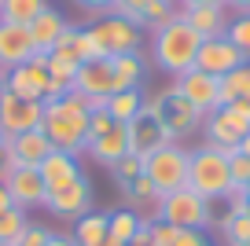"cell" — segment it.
Instances as JSON below:
<instances>
[{
	"instance_id": "cell-1",
	"label": "cell",
	"mask_w": 250,
	"mask_h": 246,
	"mask_svg": "<svg viewBox=\"0 0 250 246\" xmlns=\"http://www.w3.org/2000/svg\"><path fill=\"white\" fill-rule=\"evenodd\" d=\"M96 107H107V100H96V96H81V92H66L62 100L44 103V118H41V132L52 140L55 151L66 154H85L88 147V114Z\"/></svg>"
},
{
	"instance_id": "cell-2",
	"label": "cell",
	"mask_w": 250,
	"mask_h": 246,
	"mask_svg": "<svg viewBox=\"0 0 250 246\" xmlns=\"http://www.w3.org/2000/svg\"><path fill=\"white\" fill-rule=\"evenodd\" d=\"M199 44H203V37H199L180 15L173 19V22L151 30V59H155V66L162 70V74H169V77H180L184 70L195 66Z\"/></svg>"
},
{
	"instance_id": "cell-3",
	"label": "cell",
	"mask_w": 250,
	"mask_h": 246,
	"mask_svg": "<svg viewBox=\"0 0 250 246\" xmlns=\"http://www.w3.org/2000/svg\"><path fill=\"white\" fill-rule=\"evenodd\" d=\"M188 187L210 202H221L232 191V173H228V154L210 144L191 147V162H188Z\"/></svg>"
},
{
	"instance_id": "cell-4",
	"label": "cell",
	"mask_w": 250,
	"mask_h": 246,
	"mask_svg": "<svg viewBox=\"0 0 250 246\" xmlns=\"http://www.w3.org/2000/svg\"><path fill=\"white\" fill-rule=\"evenodd\" d=\"M151 221H166L173 228H199L210 231L213 228V202L195 195L191 187H177V191L162 195L155 206V217Z\"/></svg>"
},
{
	"instance_id": "cell-5",
	"label": "cell",
	"mask_w": 250,
	"mask_h": 246,
	"mask_svg": "<svg viewBox=\"0 0 250 246\" xmlns=\"http://www.w3.org/2000/svg\"><path fill=\"white\" fill-rule=\"evenodd\" d=\"M250 132V103L247 100H235L217 107L213 114L203 118V144L217 147V151H235L239 140Z\"/></svg>"
},
{
	"instance_id": "cell-6",
	"label": "cell",
	"mask_w": 250,
	"mask_h": 246,
	"mask_svg": "<svg viewBox=\"0 0 250 246\" xmlns=\"http://www.w3.org/2000/svg\"><path fill=\"white\" fill-rule=\"evenodd\" d=\"M188 162H191V147L184 144H166L144 162V173L151 177V184L158 187V195H169L177 187H188Z\"/></svg>"
},
{
	"instance_id": "cell-7",
	"label": "cell",
	"mask_w": 250,
	"mask_h": 246,
	"mask_svg": "<svg viewBox=\"0 0 250 246\" xmlns=\"http://www.w3.org/2000/svg\"><path fill=\"white\" fill-rule=\"evenodd\" d=\"M151 100H155V107H158V110H155V118L162 122V129L169 132L177 144H180L184 136H191V132L203 129V114H199V110L191 107V103H188L173 85H169V88H162L158 96H151Z\"/></svg>"
},
{
	"instance_id": "cell-8",
	"label": "cell",
	"mask_w": 250,
	"mask_h": 246,
	"mask_svg": "<svg viewBox=\"0 0 250 246\" xmlns=\"http://www.w3.org/2000/svg\"><path fill=\"white\" fill-rule=\"evenodd\" d=\"M173 88H177L203 118L221 107V77L206 74V70H195V66L184 70L180 77H173Z\"/></svg>"
},
{
	"instance_id": "cell-9",
	"label": "cell",
	"mask_w": 250,
	"mask_h": 246,
	"mask_svg": "<svg viewBox=\"0 0 250 246\" xmlns=\"http://www.w3.org/2000/svg\"><path fill=\"white\" fill-rule=\"evenodd\" d=\"M44 209H48L52 217H66V221H78V217L92 213V180L81 173V177L70 180L66 187H59V191H48Z\"/></svg>"
},
{
	"instance_id": "cell-10",
	"label": "cell",
	"mask_w": 250,
	"mask_h": 246,
	"mask_svg": "<svg viewBox=\"0 0 250 246\" xmlns=\"http://www.w3.org/2000/svg\"><path fill=\"white\" fill-rule=\"evenodd\" d=\"M41 118H44V103L41 100H19L15 92L0 96V129L8 132V136L41 129Z\"/></svg>"
},
{
	"instance_id": "cell-11",
	"label": "cell",
	"mask_w": 250,
	"mask_h": 246,
	"mask_svg": "<svg viewBox=\"0 0 250 246\" xmlns=\"http://www.w3.org/2000/svg\"><path fill=\"white\" fill-rule=\"evenodd\" d=\"M4 187H8L11 195V206L19 209H44V199H48V187L44 180H41V173L33 169V165H15L11 169V177L4 180Z\"/></svg>"
},
{
	"instance_id": "cell-12",
	"label": "cell",
	"mask_w": 250,
	"mask_h": 246,
	"mask_svg": "<svg viewBox=\"0 0 250 246\" xmlns=\"http://www.w3.org/2000/svg\"><path fill=\"white\" fill-rule=\"evenodd\" d=\"M44 85H48V55L33 52L30 62L8 70V92H15L19 100H41L44 103Z\"/></svg>"
},
{
	"instance_id": "cell-13",
	"label": "cell",
	"mask_w": 250,
	"mask_h": 246,
	"mask_svg": "<svg viewBox=\"0 0 250 246\" xmlns=\"http://www.w3.org/2000/svg\"><path fill=\"white\" fill-rule=\"evenodd\" d=\"M125 132H129V154H136V158H144V162H147L158 147L173 144V136L162 129V122H158V118H151V114L133 118V122L125 125Z\"/></svg>"
},
{
	"instance_id": "cell-14",
	"label": "cell",
	"mask_w": 250,
	"mask_h": 246,
	"mask_svg": "<svg viewBox=\"0 0 250 246\" xmlns=\"http://www.w3.org/2000/svg\"><path fill=\"white\" fill-rule=\"evenodd\" d=\"M243 52L232 44L228 37H213V41H203L199 44V55H195V70H206L213 77H225L228 70L243 66Z\"/></svg>"
},
{
	"instance_id": "cell-15",
	"label": "cell",
	"mask_w": 250,
	"mask_h": 246,
	"mask_svg": "<svg viewBox=\"0 0 250 246\" xmlns=\"http://www.w3.org/2000/svg\"><path fill=\"white\" fill-rule=\"evenodd\" d=\"M100 33L107 55H125V52H140V26L129 22V19H118V15H107L92 26Z\"/></svg>"
},
{
	"instance_id": "cell-16",
	"label": "cell",
	"mask_w": 250,
	"mask_h": 246,
	"mask_svg": "<svg viewBox=\"0 0 250 246\" xmlns=\"http://www.w3.org/2000/svg\"><path fill=\"white\" fill-rule=\"evenodd\" d=\"M4 147H8V154H11V165H33V169H37L41 162L55 151L52 140H48L41 129H30V132H19V136H8V140H4Z\"/></svg>"
},
{
	"instance_id": "cell-17",
	"label": "cell",
	"mask_w": 250,
	"mask_h": 246,
	"mask_svg": "<svg viewBox=\"0 0 250 246\" xmlns=\"http://www.w3.org/2000/svg\"><path fill=\"white\" fill-rule=\"evenodd\" d=\"M33 41H30V30L26 26H15V22H0V66L4 70H15L22 62L33 59Z\"/></svg>"
},
{
	"instance_id": "cell-18",
	"label": "cell",
	"mask_w": 250,
	"mask_h": 246,
	"mask_svg": "<svg viewBox=\"0 0 250 246\" xmlns=\"http://www.w3.org/2000/svg\"><path fill=\"white\" fill-rule=\"evenodd\" d=\"M85 154L96 162V165H103V169H114L118 162L129 154V132H125V125H114L110 132H103V136L88 140Z\"/></svg>"
},
{
	"instance_id": "cell-19",
	"label": "cell",
	"mask_w": 250,
	"mask_h": 246,
	"mask_svg": "<svg viewBox=\"0 0 250 246\" xmlns=\"http://www.w3.org/2000/svg\"><path fill=\"white\" fill-rule=\"evenodd\" d=\"M74 92L81 96H96V100H107L114 92V74H110V55L96 62H81L78 77H74Z\"/></svg>"
},
{
	"instance_id": "cell-20",
	"label": "cell",
	"mask_w": 250,
	"mask_h": 246,
	"mask_svg": "<svg viewBox=\"0 0 250 246\" xmlns=\"http://www.w3.org/2000/svg\"><path fill=\"white\" fill-rule=\"evenodd\" d=\"M37 173H41V180H44L48 191H59V187H66L70 180L81 177V162H78V154L52 151V154H48V158L37 165Z\"/></svg>"
},
{
	"instance_id": "cell-21",
	"label": "cell",
	"mask_w": 250,
	"mask_h": 246,
	"mask_svg": "<svg viewBox=\"0 0 250 246\" xmlns=\"http://www.w3.org/2000/svg\"><path fill=\"white\" fill-rule=\"evenodd\" d=\"M180 19L203 41H213V37L228 33V19L232 15H228V8H180Z\"/></svg>"
},
{
	"instance_id": "cell-22",
	"label": "cell",
	"mask_w": 250,
	"mask_h": 246,
	"mask_svg": "<svg viewBox=\"0 0 250 246\" xmlns=\"http://www.w3.org/2000/svg\"><path fill=\"white\" fill-rule=\"evenodd\" d=\"M66 26H70V22H66V19H62L55 8H44V11H41V15L33 19L30 26H26V30H30V41H33V48L48 55V52L55 48V41H59L62 33H66Z\"/></svg>"
},
{
	"instance_id": "cell-23",
	"label": "cell",
	"mask_w": 250,
	"mask_h": 246,
	"mask_svg": "<svg viewBox=\"0 0 250 246\" xmlns=\"http://www.w3.org/2000/svg\"><path fill=\"white\" fill-rule=\"evenodd\" d=\"M110 74H114V92L125 88H140L144 74H147V62L140 52H125V55H110Z\"/></svg>"
},
{
	"instance_id": "cell-24",
	"label": "cell",
	"mask_w": 250,
	"mask_h": 246,
	"mask_svg": "<svg viewBox=\"0 0 250 246\" xmlns=\"http://www.w3.org/2000/svg\"><path fill=\"white\" fill-rule=\"evenodd\" d=\"M110 235V213H85L74 221V243L78 246H103Z\"/></svg>"
},
{
	"instance_id": "cell-25",
	"label": "cell",
	"mask_w": 250,
	"mask_h": 246,
	"mask_svg": "<svg viewBox=\"0 0 250 246\" xmlns=\"http://www.w3.org/2000/svg\"><path fill=\"white\" fill-rule=\"evenodd\" d=\"M107 114L114 118L118 125H129L133 118H140V114H144V96H140V88L110 92V96H107Z\"/></svg>"
},
{
	"instance_id": "cell-26",
	"label": "cell",
	"mask_w": 250,
	"mask_h": 246,
	"mask_svg": "<svg viewBox=\"0 0 250 246\" xmlns=\"http://www.w3.org/2000/svg\"><path fill=\"white\" fill-rule=\"evenodd\" d=\"M213 224H217L225 246H247L250 243V209H243V213H221V217H213Z\"/></svg>"
},
{
	"instance_id": "cell-27",
	"label": "cell",
	"mask_w": 250,
	"mask_h": 246,
	"mask_svg": "<svg viewBox=\"0 0 250 246\" xmlns=\"http://www.w3.org/2000/svg\"><path fill=\"white\" fill-rule=\"evenodd\" d=\"M44 8H48V0H0V22L30 26Z\"/></svg>"
},
{
	"instance_id": "cell-28",
	"label": "cell",
	"mask_w": 250,
	"mask_h": 246,
	"mask_svg": "<svg viewBox=\"0 0 250 246\" xmlns=\"http://www.w3.org/2000/svg\"><path fill=\"white\" fill-rule=\"evenodd\" d=\"M235 100L250 103V62H243V66L228 70V74L221 77V107H225V103H235Z\"/></svg>"
},
{
	"instance_id": "cell-29",
	"label": "cell",
	"mask_w": 250,
	"mask_h": 246,
	"mask_svg": "<svg viewBox=\"0 0 250 246\" xmlns=\"http://www.w3.org/2000/svg\"><path fill=\"white\" fill-rule=\"evenodd\" d=\"M147 221V217H140L136 213V209H114V213H110V239H114V243H122V246H129V239L136 235V231H140V224Z\"/></svg>"
},
{
	"instance_id": "cell-30",
	"label": "cell",
	"mask_w": 250,
	"mask_h": 246,
	"mask_svg": "<svg viewBox=\"0 0 250 246\" xmlns=\"http://www.w3.org/2000/svg\"><path fill=\"white\" fill-rule=\"evenodd\" d=\"M30 224H33V221H30V213H26V209H19V206L4 209V213H0V246H15Z\"/></svg>"
},
{
	"instance_id": "cell-31",
	"label": "cell",
	"mask_w": 250,
	"mask_h": 246,
	"mask_svg": "<svg viewBox=\"0 0 250 246\" xmlns=\"http://www.w3.org/2000/svg\"><path fill=\"white\" fill-rule=\"evenodd\" d=\"M74 55H78V62H96V59H107V48H103L100 33L92 30V26H85L78 33H74Z\"/></svg>"
},
{
	"instance_id": "cell-32",
	"label": "cell",
	"mask_w": 250,
	"mask_h": 246,
	"mask_svg": "<svg viewBox=\"0 0 250 246\" xmlns=\"http://www.w3.org/2000/svg\"><path fill=\"white\" fill-rule=\"evenodd\" d=\"M81 62L74 59V55H62V52H48V77L52 81H59V85L74 88V77H78Z\"/></svg>"
},
{
	"instance_id": "cell-33",
	"label": "cell",
	"mask_w": 250,
	"mask_h": 246,
	"mask_svg": "<svg viewBox=\"0 0 250 246\" xmlns=\"http://www.w3.org/2000/svg\"><path fill=\"white\" fill-rule=\"evenodd\" d=\"M225 37L232 41V44L243 52V59L250 62V11H239V15L228 19V33Z\"/></svg>"
},
{
	"instance_id": "cell-34",
	"label": "cell",
	"mask_w": 250,
	"mask_h": 246,
	"mask_svg": "<svg viewBox=\"0 0 250 246\" xmlns=\"http://www.w3.org/2000/svg\"><path fill=\"white\" fill-rule=\"evenodd\" d=\"M177 15H180L177 0H155V4L147 8V15H144V30H158V26L173 22Z\"/></svg>"
},
{
	"instance_id": "cell-35",
	"label": "cell",
	"mask_w": 250,
	"mask_h": 246,
	"mask_svg": "<svg viewBox=\"0 0 250 246\" xmlns=\"http://www.w3.org/2000/svg\"><path fill=\"white\" fill-rule=\"evenodd\" d=\"M155 4V0H114V8H110V15L118 19H129V22H136L144 30V15H147V8Z\"/></svg>"
},
{
	"instance_id": "cell-36",
	"label": "cell",
	"mask_w": 250,
	"mask_h": 246,
	"mask_svg": "<svg viewBox=\"0 0 250 246\" xmlns=\"http://www.w3.org/2000/svg\"><path fill=\"white\" fill-rule=\"evenodd\" d=\"M228 173H232V187L250 184V154H243L239 147L228 151Z\"/></svg>"
},
{
	"instance_id": "cell-37",
	"label": "cell",
	"mask_w": 250,
	"mask_h": 246,
	"mask_svg": "<svg viewBox=\"0 0 250 246\" xmlns=\"http://www.w3.org/2000/svg\"><path fill=\"white\" fill-rule=\"evenodd\" d=\"M140 173H144V158H136V154H125V158L118 162L114 169H110V177H114L118 184L125 187V184H133V180L140 177Z\"/></svg>"
},
{
	"instance_id": "cell-38",
	"label": "cell",
	"mask_w": 250,
	"mask_h": 246,
	"mask_svg": "<svg viewBox=\"0 0 250 246\" xmlns=\"http://www.w3.org/2000/svg\"><path fill=\"white\" fill-rule=\"evenodd\" d=\"M114 125H118V122L107 114V107H96L92 114H88V140H96V136H103V132H110Z\"/></svg>"
},
{
	"instance_id": "cell-39",
	"label": "cell",
	"mask_w": 250,
	"mask_h": 246,
	"mask_svg": "<svg viewBox=\"0 0 250 246\" xmlns=\"http://www.w3.org/2000/svg\"><path fill=\"white\" fill-rule=\"evenodd\" d=\"M173 246H213V239L206 235V231H199V228H180L177 239H173Z\"/></svg>"
},
{
	"instance_id": "cell-40",
	"label": "cell",
	"mask_w": 250,
	"mask_h": 246,
	"mask_svg": "<svg viewBox=\"0 0 250 246\" xmlns=\"http://www.w3.org/2000/svg\"><path fill=\"white\" fill-rule=\"evenodd\" d=\"M48 239H52V231H48L44 224H30V228L22 231V239H19L15 246H44Z\"/></svg>"
},
{
	"instance_id": "cell-41",
	"label": "cell",
	"mask_w": 250,
	"mask_h": 246,
	"mask_svg": "<svg viewBox=\"0 0 250 246\" xmlns=\"http://www.w3.org/2000/svg\"><path fill=\"white\" fill-rule=\"evenodd\" d=\"M177 231L180 228H173V224H166V221H151V239H155V246H173Z\"/></svg>"
},
{
	"instance_id": "cell-42",
	"label": "cell",
	"mask_w": 250,
	"mask_h": 246,
	"mask_svg": "<svg viewBox=\"0 0 250 246\" xmlns=\"http://www.w3.org/2000/svg\"><path fill=\"white\" fill-rule=\"evenodd\" d=\"M78 8H85L88 15H110V8H114V0H74Z\"/></svg>"
},
{
	"instance_id": "cell-43",
	"label": "cell",
	"mask_w": 250,
	"mask_h": 246,
	"mask_svg": "<svg viewBox=\"0 0 250 246\" xmlns=\"http://www.w3.org/2000/svg\"><path fill=\"white\" fill-rule=\"evenodd\" d=\"M177 8H225V0H177Z\"/></svg>"
},
{
	"instance_id": "cell-44",
	"label": "cell",
	"mask_w": 250,
	"mask_h": 246,
	"mask_svg": "<svg viewBox=\"0 0 250 246\" xmlns=\"http://www.w3.org/2000/svg\"><path fill=\"white\" fill-rule=\"evenodd\" d=\"M11 169H15V165H11V154H8V147H0V184H4V180L11 177Z\"/></svg>"
},
{
	"instance_id": "cell-45",
	"label": "cell",
	"mask_w": 250,
	"mask_h": 246,
	"mask_svg": "<svg viewBox=\"0 0 250 246\" xmlns=\"http://www.w3.org/2000/svg\"><path fill=\"white\" fill-rule=\"evenodd\" d=\"M44 246H78V243H74V235H62V231H52V239H48Z\"/></svg>"
},
{
	"instance_id": "cell-46",
	"label": "cell",
	"mask_w": 250,
	"mask_h": 246,
	"mask_svg": "<svg viewBox=\"0 0 250 246\" xmlns=\"http://www.w3.org/2000/svg\"><path fill=\"white\" fill-rule=\"evenodd\" d=\"M225 8L239 15V11H250V0H225Z\"/></svg>"
},
{
	"instance_id": "cell-47",
	"label": "cell",
	"mask_w": 250,
	"mask_h": 246,
	"mask_svg": "<svg viewBox=\"0 0 250 246\" xmlns=\"http://www.w3.org/2000/svg\"><path fill=\"white\" fill-rule=\"evenodd\" d=\"M4 209H11V195H8V187L0 184V213H4Z\"/></svg>"
},
{
	"instance_id": "cell-48",
	"label": "cell",
	"mask_w": 250,
	"mask_h": 246,
	"mask_svg": "<svg viewBox=\"0 0 250 246\" xmlns=\"http://www.w3.org/2000/svg\"><path fill=\"white\" fill-rule=\"evenodd\" d=\"M4 92H8V70L0 66V96H4Z\"/></svg>"
},
{
	"instance_id": "cell-49",
	"label": "cell",
	"mask_w": 250,
	"mask_h": 246,
	"mask_svg": "<svg viewBox=\"0 0 250 246\" xmlns=\"http://www.w3.org/2000/svg\"><path fill=\"white\" fill-rule=\"evenodd\" d=\"M239 151H243V154H250V132H247V136L239 140Z\"/></svg>"
},
{
	"instance_id": "cell-50",
	"label": "cell",
	"mask_w": 250,
	"mask_h": 246,
	"mask_svg": "<svg viewBox=\"0 0 250 246\" xmlns=\"http://www.w3.org/2000/svg\"><path fill=\"white\" fill-rule=\"evenodd\" d=\"M243 195H247V206H250V184H243Z\"/></svg>"
},
{
	"instance_id": "cell-51",
	"label": "cell",
	"mask_w": 250,
	"mask_h": 246,
	"mask_svg": "<svg viewBox=\"0 0 250 246\" xmlns=\"http://www.w3.org/2000/svg\"><path fill=\"white\" fill-rule=\"evenodd\" d=\"M103 246H122V243H114V239H110V235H107V243H103Z\"/></svg>"
},
{
	"instance_id": "cell-52",
	"label": "cell",
	"mask_w": 250,
	"mask_h": 246,
	"mask_svg": "<svg viewBox=\"0 0 250 246\" xmlns=\"http://www.w3.org/2000/svg\"><path fill=\"white\" fill-rule=\"evenodd\" d=\"M4 140H8V132H4V129H0V147H4Z\"/></svg>"
},
{
	"instance_id": "cell-53",
	"label": "cell",
	"mask_w": 250,
	"mask_h": 246,
	"mask_svg": "<svg viewBox=\"0 0 250 246\" xmlns=\"http://www.w3.org/2000/svg\"><path fill=\"white\" fill-rule=\"evenodd\" d=\"M247 246H250V243H247Z\"/></svg>"
}]
</instances>
